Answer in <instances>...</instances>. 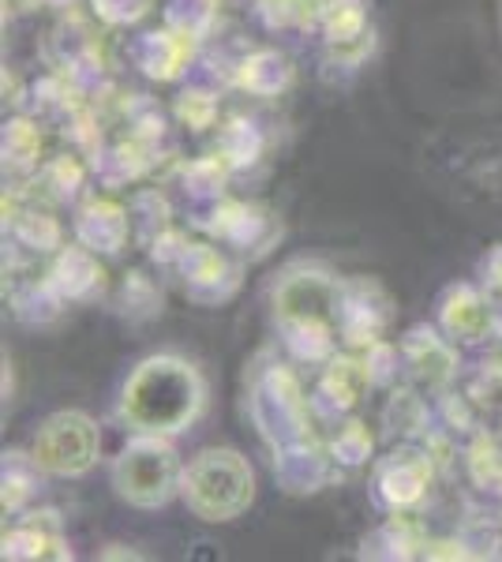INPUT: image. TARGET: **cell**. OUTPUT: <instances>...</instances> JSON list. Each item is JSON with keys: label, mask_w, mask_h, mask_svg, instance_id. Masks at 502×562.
Returning <instances> with one entry per match:
<instances>
[{"label": "cell", "mask_w": 502, "mask_h": 562, "mask_svg": "<svg viewBox=\"0 0 502 562\" xmlns=\"http://www.w3.org/2000/svg\"><path fill=\"white\" fill-rule=\"evenodd\" d=\"M188 495L203 518H233L252 498V473L236 454H203L188 469Z\"/></svg>", "instance_id": "7a4b0ae2"}, {"label": "cell", "mask_w": 502, "mask_h": 562, "mask_svg": "<svg viewBox=\"0 0 502 562\" xmlns=\"http://www.w3.org/2000/svg\"><path fill=\"white\" fill-rule=\"evenodd\" d=\"M116 480H121V492L127 498H135V503H161L172 487L169 450L135 447L132 454H124L121 469H116Z\"/></svg>", "instance_id": "277c9868"}, {"label": "cell", "mask_w": 502, "mask_h": 562, "mask_svg": "<svg viewBox=\"0 0 502 562\" xmlns=\"http://www.w3.org/2000/svg\"><path fill=\"white\" fill-rule=\"evenodd\" d=\"M199 405L196 375L177 360H150L124 390V413L147 431H177Z\"/></svg>", "instance_id": "6da1fadb"}, {"label": "cell", "mask_w": 502, "mask_h": 562, "mask_svg": "<svg viewBox=\"0 0 502 562\" xmlns=\"http://www.w3.org/2000/svg\"><path fill=\"white\" fill-rule=\"evenodd\" d=\"M34 454L53 473H83L98 454V431L87 416L60 413L38 431L34 439Z\"/></svg>", "instance_id": "3957f363"}]
</instances>
